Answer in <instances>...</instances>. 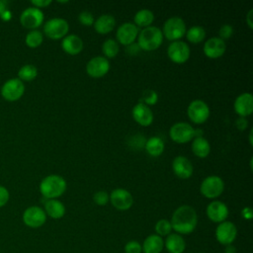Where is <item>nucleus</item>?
Instances as JSON below:
<instances>
[{
    "mask_svg": "<svg viewBox=\"0 0 253 253\" xmlns=\"http://www.w3.org/2000/svg\"><path fill=\"white\" fill-rule=\"evenodd\" d=\"M7 1L0 0V16L7 10Z\"/></svg>",
    "mask_w": 253,
    "mask_h": 253,
    "instance_id": "obj_48",
    "label": "nucleus"
},
{
    "mask_svg": "<svg viewBox=\"0 0 253 253\" xmlns=\"http://www.w3.org/2000/svg\"><path fill=\"white\" fill-rule=\"evenodd\" d=\"M131 116L134 122L142 126H148L152 124L154 116L151 109L145 104L138 102L131 110Z\"/></svg>",
    "mask_w": 253,
    "mask_h": 253,
    "instance_id": "obj_20",
    "label": "nucleus"
},
{
    "mask_svg": "<svg viewBox=\"0 0 253 253\" xmlns=\"http://www.w3.org/2000/svg\"><path fill=\"white\" fill-rule=\"evenodd\" d=\"M224 253H237V249L233 244L224 246Z\"/></svg>",
    "mask_w": 253,
    "mask_h": 253,
    "instance_id": "obj_46",
    "label": "nucleus"
},
{
    "mask_svg": "<svg viewBox=\"0 0 253 253\" xmlns=\"http://www.w3.org/2000/svg\"><path fill=\"white\" fill-rule=\"evenodd\" d=\"M241 216H242V218H244V219H246V220H250V219H252V217H253V211H252V209L250 208V207H245V208H243L242 210H241Z\"/></svg>",
    "mask_w": 253,
    "mask_h": 253,
    "instance_id": "obj_43",
    "label": "nucleus"
},
{
    "mask_svg": "<svg viewBox=\"0 0 253 253\" xmlns=\"http://www.w3.org/2000/svg\"><path fill=\"white\" fill-rule=\"evenodd\" d=\"M163 37H165L170 42L180 41L187 31L186 24L184 20L178 16H173L167 19L161 30Z\"/></svg>",
    "mask_w": 253,
    "mask_h": 253,
    "instance_id": "obj_4",
    "label": "nucleus"
},
{
    "mask_svg": "<svg viewBox=\"0 0 253 253\" xmlns=\"http://www.w3.org/2000/svg\"><path fill=\"white\" fill-rule=\"evenodd\" d=\"M125 253H142L141 243L137 240H129L124 246Z\"/></svg>",
    "mask_w": 253,
    "mask_h": 253,
    "instance_id": "obj_37",
    "label": "nucleus"
},
{
    "mask_svg": "<svg viewBox=\"0 0 253 253\" xmlns=\"http://www.w3.org/2000/svg\"><path fill=\"white\" fill-rule=\"evenodd\" d=\"M1 96L4 100L15 102L22 98L25 93V85L19 78H10L1 86Z\"/></svg>",
    "mask_w": 253,
    "mask_h": 253,
    "instance_id": "obj_8",
    "label": "nucleus"
},
{
    "mask_svg": "<svg viewBox=\"0 0 253 253\" xmlns=\"http://www.w3.org/2000/svg\"><path fill=\"white\" fill-rule=\"evenodd\" d=\"M43 42V35L39 30H31L25 37V43L31 48L39 47Z\"/></svg>",
    "mask_w": 253,
    "mask_h": 253,
    "instance_id": "obj_33",
    "label": "nucleus"
},
{
    "mask_svg": "<svg viewBox=\"0 0 253 253\" xmlns=\"http://www.w3.org/2000/svg\"><path fill=\"white\" fill-rule=\"evenodd\" d=\"M235 126H236L239 130H244V129H246V127L248 126V121L246 120V118L239 117V118L235 121Z\"/></svg>",
    "mask_w": 253,
    "mask_h": 253,
    "instance_id": "obj_42",
    "label": "nucleus"
},
{
    "mask_svg": "<svg viewBox=\"0 0 253 253\" xmlns=\"http://www.w3.org/2000/svg\"><path fill=\"white\" fill-rule=\"evenodd\" d=\"M110 70L109 60L102 55L92 57L86 64V72L92 78H101Z\"/></svg>",
    "mask_w": 253,
    "mask_h": 253,
    "instance_id": "obj_17",
    "label": "nucleus"
},
{
    "mask_svg": "<svg viewBox=\"0 0 253 253\" xmlns=\"http://www.w3.org/2000/svg\"><path fill=\"white\" fill-rule=\"evenodd\" d=\"M226 50V43L218 37H211L208 39L203 46L204 54L211 59L221 57Z\"/></svg>",
    "mask_w": 253,
    "mask_h": 253,
    "instance_id": "obj_18",
    "label": "nucleus"
},
{
    "mask_svg": "<svg viewBox=\"0 0 253 253\" xmlns=\"http://www.w3.org/2000/svg\"><path fill=\"white\" fill-rule=\"evenodd\" d=\"M206 213L211 221L218 224L224 220H227L229 210L226 204H224L223 202L213 200L207 206Z\"/></svg>",
    "mask_w": 253,
    "mask_h": 253,
    "instance_id": "obj_16",
    "label": "nucleus"
},
{
    "mask_svg": "<svg viewBox=\"0 0 253 253\" xmlns=\"http://www.w3.org/2000/svg\"><path fill=\"white\" fill-rule=\"evenodd\" d=\"M211 115L210 107L209 105L201 100L196 99L193 100L187 108V116L190 119V121L197 125H202L205 122L208 121L209 117Z\"/></svg>",
    "mask_w": 253,
    "mask_h": 253,
    "instance_id": "obj_6",
    "label": "nucleus"
},
{
    "mask_svg": "<svg viewBox=\"0 0 253 253\" xmlns=\"http://www.w3.org/2000/svg\"><path fill=\"white\" fill-rule=\"evenodd\" d=\"M139 33V29L130 22L123 23L119 26L116 32V41L118 43H121L123 45H129L134 42V41L137 39Z\"/></svg>",
    "mask_w": 253,
    "mask_h": 253,
    "instance_id": "obj_15",
    "label": "nucleus"
},
{
    "mask_svg": "<svg viewBox=\"0 0 253 253\" xmlns=\"http://www.w3.org/2000/svg\"><path fill=\"white\" fill-rule=\"evenodd\" d=\"M43 12L34 6L26 8L20 15L21 25L29 30H38V28L43 23Z\"/></svg>",
    "mask_w": 253,
    "mask_h": 253,
    "instance_id": "obj_11",
    "label": "nucleus"
},
{
    "mask_svg": "<svg viewBox=\"0 0 253 253\" xmlns=\"http://www.w3.org/2000/svg\"><path fill=\"white\" fill-rule=\"evenodd\" d=\"M139 50H140V48H139L138 44L135 43V42H133V43H131L129 45H126V51L129 55H135L136 53H138Z\"/></svg>",
    "mask_w": 253,
    "mask_h": 253,
    "instance_id": "obj_44",
    "label": "nucleus"
},
{
    "mask_svg": "<svg viewBox=\"0 0 253 253\" xmlns=\"http://www.w3.org/2000/svg\"><path fill=\"white\" fill-rule=\"evenodd\" d=\"M237 233L236 225L229 220H224L218 223L214 231L216 241L223 246L233 244L237 237Z\"/></svg>",
    "mask_w": 253,
    "mask_h": 253,
    "instance_id": "obj_10",
    "label": "nucleus"
},
{
    "mask_svg": "<svg viewBox=\"0 0 253 253\" xmlns=\"http://www.w3.org/2000/svg\"><path fill=\"white\" fill-rule=\"evenodd\" d=\"M170 138L176 143H187L195 137V128L186 122H178L169 129Z\"/></svg>",
    "mask_w": 253,
    "mask_h": 253,
    "instance_id": "obj_9",
    "label": "nucleus"
},
{
    "mask_svg": "<svg viewBox=\"0 0 253 253\" xmlns=\"http://www.w3.org/2000/svg\"><path fill=\"white\" fill-rule=\"evenodd\" d=\"M170 223L174 232L181 235L191 234L198 225V213L192 206L182 205L173 211Z\"/></svg>",
    "mask_w": 253,
    "mask_h": 253,
    "instance_id": "obj_1",
    "label": "nucleus"
},
{
    "mask_svg": "<svg viewBox=\"0 0 253 253\" xmlns=\"http://www.w3.org/2000/svg\"><path fill=\"white\" fill-rule=\"evenodd\" d=\"M1 19L2 20H4V21H8V20H10L11 19V17H12V14H11V12L7 9L1 16Z\"/></svg>",
    "mask_w": 253,
    "mask_h": 253,
    "instance_id": "obj_47",
    "label": "nucleus"
},
{
    "mask_svg": "<svg viewBox=\"0 0 253 253\" xmlns=\"http://www.w3.org/2000/svg\"><path fill=\"white\" fill-rule=\"evenodd\" d=\"M162 31L156 26H149L139 31L137 44L140 49L145 51L156 50L163 42Z\"/></svg>",
    "mask_w": 253,
    "mask_h": 253,
    "instance_id": "obj_3",
    "label": "nucleus"
},
{
    "mask_svg": "<svg viewBox=\"0 0 253 253\" xmlns=\"http://www.w3.org/2000/svg\"><path fill=\"white\" fill-rule=\"evenodd\" d=\"M186 38L192 43L202 42L206 38V30L201 26H193L186 31Z\"/></svg>",
    "mask_w": 253,
    "mask_h": 253,
    "instance_id": "obj_30",
    "label": "nucleus"
},
{
    "mask_svg": "<svg viewBox=\"0 0 253 253\" xmlns=\"http://www.w3.org/2000/svg\"><path fill=\"white\" fill-rule=\"evenodd\" d=\"M43 211L46 216L52 219H59L65 214V206L57 199L46 200L43 205Z\"/></svg>",
    "mask_w": 253,
    "mask_h": 253,
    "instance_id": "obj_24",
    "label": "nucleus"
},
{
    "mask_svg": "<svg viewBox=\"0 0 253 253\" xmlns=\"http://www.w3.org/2000/svg\"><path fill=\"white\" fill-rule=\"evenodd\" d=\"M93 201L98 206H106L110 202V196L106 191H98L93 195Z\"/></svg>",
    "mask_w": 253,
    "mask_h": 253,
    "instance_id": "obj_36",
    "label": "nucleus"
},
{
    "mask_svg": "<svg viewBox=\"0 0 253 253\" xmlns=\"http://www.w3.org/2000/svg\"><path fill=\"white\" fill-rule=\"evenodd\" d=\"M69 31V24L63 18H51L43 25V34L51 40L63 39Z\"/></svg>",
    "mask_w": 253,
    "mask_h": 253,
    "instance_id": "obj_7",
    "label": "nucleus"
},
{
    "mask_svg": "<svg viewBox=\"0 0 253 253\" xmlns=\"http://www.w3.org/2000/svg\"><path fill=\"white\" fill-rule=\"evenodd\" d=\"M23 222L30 228H39L46 221V214L42 208L39 206H31L27 208L22 215Z\"/></svg>",
    "mask_w": 253,
    "mask_h": 253,
    "instance_id": "obj_12",
    "label": "nucleus"
},
{
    "mask_svg": "<svg viewBox=\"0 0 253 253\" xmlns=\"http://www.w3.org/2000/svg\"><path fill=\"white\" fill-rule=\"evenodd\" d=\"M199 253H203V252H199Z\"/></svg>",
    "mask_w": 253,
    "mask_h": 253,
    "instance_id": "obj_50",
    "label": "nucleus"
},
{
    "mask_svg": "<svg viewBox=\"0 0 253 253\" xmlns=\"http://www.w3.org/2000/svg\"><path fill=\"white\" fill-rule=\"evenodd\" d=\"M191 50L187 42L183 41L171 42L167 47V55L170 60L177 64H183L190 58Z\"/></svg>",
    "mask_w": 253,
    "mask_h": 253,
    "instance_id": "obj_13",
    "label": "nucleus"
},
{
    "mask_svg": "<svg viewBox=\"0 0 253 253\" xmlns=\"http://www.w3.org/2000/svg\"><path fill=\"white\" fill-rule=\"evenodd\" d=\"M119 51H120V46L118 42L115 39H107L102 43V52L107 59L116 57Z\"/></svg>",
    "mask_w": 253,
    "mask_h": 253,
    "instance_id": "obj_31",
    "label": "nucleus"
},
{
    "mask_svg": "<svg viewBox=\"0 0 253 253\" xmlns=\"http://www.w3.org/2000/svg\"><path fill=\"white\" fill-rule=\"evenodd\" d=\"M172 170L177 177L188 179L193 175L194 168L189 158L183 155H178L172 161Z\"/></svg>",
    "mask_w": 253,
    "mask_h": 253,
    "instance_id": "obj_21",
    "label": "nucleus"
},
{
    "mask_svg": "<svg viewBox=\"0 0 253 253\" xmlns=\"http://www.w3.org/2000/svg\"><path fill=\"white\" fill-rule=\"evenodd\" d=\"M31 3L34 7L42 10V8H45L49 6L52 3V1L51 0H33L31 1Z\"/></svg>",
    "mask_w": 253,
    "mask_h": 253,
    "instance_id": "obj_41",
    "label": "nucleus"
},
{
    "mask_svg": "<svg viewBox=\"0 0 253 253\" xmlns=\"http://www.w3.org/2000/svg\"><path fill=\"white\" fill-rule=\"evenodd\" d=\"M93 26L98 34L106 35L114 30L116 26V19L111 14H103L95 20Z\"/></svg>",
    "mask_w": 253,
    "mask_h": 253,
    "instance_id": "obj_26",
    "label": "nucleus"
},
{
    "mask_svg": "<svg viewBox=\"0 0 253 253\" xmlns=\"http://www.w3.org/2000/svg\"><path fill=\"white\" fill-rule=\"evenodd\" d=\"M144 147L146 152L150 156L157 157L163 153L165 144H164V141L159 136H151L145 140Z\"/></svg>",
    "mask_w": 253,
    "mask_h": 253,
    "instance_id": "obj_28",
    "label": "nucleus"
},
{
    "mask_svg": "<svg viewBox=\"0 0 253 253\" xmlns=\"http://www.w3.org/2000/svg\"><path fill=\"white\" fill-rule=\"evenodd\" d=\"M191 147L193 153L199 158H206L211 152V144L204 136L193 138Z\"/></svg>",
    "mask_w": 253,
    "mask_h": 253,
    "instance_id": "obj_27",
    "label": "nucleus"
},
{
    "mask_svg": "<svg viewBox=\"0 0 253 253\" xmlns=\"http://www.w3.org/2000/svg\"><path fill=\"white\" fill-rule=\"evenodd\" d=\"M158 101V94L151 89H147L144 90L142 92V96H141V103L145 104L146 106H153L157 103Z\"/></svg>",
    "mask_w": 253,
    "mask_h": 253,
    "instance_id": "obj_35",
    "label": "nucleus"
},
{
    "mask_svg": "<svg viewBox=\"0 0 253 253\" xmlns=\"http://www.w3.org/2000/svg\"><path fill=\"white\" fill-rule=\"evenodd\" d=\"M66 188L65 179L57 174L47 175L40 183V192L45 200L59 198L64 194Z\"/></svg>",
    "mask_w": 253,
    "mask_h": 253,
    "instance_id": "obj_2",
    "label": "nucleus"
},
{
    "mask_svg": "<svg viewBox=\"0 0 253 253\" xmlns=\"http://www.w3.org/2000/svg\"><path fill=\"white\" fill-rule=\"evenodd\" d=\"M133 21H134L133 24L137 28L144 29L151 26V24L154 21V14L149 9H145V8L140 9L135 13L133 17Z\"/></svg>",
    "mask_w": 253,
    "mask_h": 253,
    "instance_id": "obj_29",
    "label": "nucleus"
},
{
    "mask_svg": "<svg viewBox=\"0 0 253 253\" xmlns=\"http://www.w3.org/2000/svg\"><path fill=\"white\" fill-rule=\"evenodd\" d=\"M38 76V68L33 64H25L18 71V77L22 82H30Z\"/></svg>",
    "mask_w": 253,
    "mask_h": 253,
    "instance_id": "obj_32",
    "label": "nucleus"
},
{
    "mask_svg": "<svg viewBox=\"0 0 253 253\" xmlns=\"http://www.w3.org/2000/svg\"><path fill=\"white\" fill-rule=\"evenodd\" d=\"M154 230H155V234L161 237H166L173 231L170 220L166 218H161L157 220L154 225Z\"/></svg>",
    "mask_w": 253,
    "mask_h": 253,
    "instance_id": "obj_34",
    "label": "nucleus"
},
{
    "mask_svg": "<svg viewBox=\"0 0 253 253\" xmlns=\"http://www.w3.org/2000/svg\"><path fill=\"white\" fill-rule=\"evenodd\" d=\"M109 196L112 206L118 211H127L133 205V197L126 189L116 188Z\"/></svg>",
    "mask_w": 253,
    "mask_h": 253,
    "instance_id": "obj_14",
    "label": "nucleus"
},
{
    "mask_svg": "<svg viewBox=\"0 0 253 253\" xmlns=\"http://www.w3.org/2000/svg\"><path fill=\"white\" fill-rule=\"evenodd\" d=\"M234 112L242 118L250 116L253 112V96L250 92L239 94L233 103Z\"/></svg>",
    "mask_w": 253,
    "mask_h": 253,
    "instance_id": "obj_19",
    "label": "nucleus"
},
{
    "mask_svg": "<svg viewBox=\"0 0 253 253\" xmlns=\"http://www.w3.org/2000/svg\"><path fill=\"white\" fill-rule=\"evenodd\" d=\"M78 20L79 22L83 25V26H93L94 22H95V19H94V16L91 12L89 11H82L79 15H78Z\"/></svg>",
    "mask_w": 253,
    "mask_h": 253,
    "instance_id": "obj_38",
    "label": "nucleus"
},
{
    "mask_svg": "<svg viewBox=\"0 0 253 253\" xmlns=\"http://www.w3.org/2000/svg\"><path fill=\"white\" fill-rule=\"evenodd\" d=\"M252 133H253V129L251 128V129H250V132H249V143H250V145H253V140H252Z\"/></svg>",
    "mask_w": 253,
    "mask_h": 253,
    "instance_id": "obj_49",
    "label": "nucleus"
},
{
    "mask_svg": "<svg viewBox=\"0 0 253 253\" xmlns=\"http://www.w3.org/2000/svg\"><path fill=\"white\" fill-rule=\"evenodd\" d=\"M84 43L82 39L74 34L66 35L61 41V48L70 55H76L83 49Z\"/></svg>",
    "mask_w": 253,
    "mask_h": 253,
    "instance_id": "obj_22",
    "label": "nucleus"
},
{
    "mask_svg": "<svg viewBox=\"0 0 253 253\" xmlns=\"http://www.w3.org/2000/svg\"><path fill=\"white\" fill-rule=\"evenodd\" d=\"M164 248L168 253H184L186 250V241L183 235L171 232L164 239Z\"/></svg>",
    "mask_w": 253,
    "mask_h": 253,
    "instance_id": "obj_23",
    "label": "nucleus"
},
{
    "mask_svg": "<svg viewBox=\"0 0 253 253\" xmlns=\"http://www.w3.org/2000/svg\"><path fill=\"white\" fill-rule=\"evenodd\" d=\"M143 253H161L164 249L163 237L152 233L145 237L141 244Z\"/></svg>",
    "mask_w": 253,
    "mask_h": 253,
    "instance_id": "obj_25",
    "label": "nucleus"
},
{
    "mask_svg": "<svg viewBox=\"0 0 253 253\" xmlns=\"http://www.w3.org/2000/svg\"><path fill=\"white\" fill-rule=\"evenodd\" d=\"M9 199H10V193L7 190V188L4 186H0V208H3L4 206H6Z\"/></svg>",
    "mask_w": 253,
    "mask_h": 253,
    "instance_id": "obj_40",
    "label": "nucleus"
},
{
    "mask_svg": "<svg viewBox=\"0 0 253 253\" xmlns=\"http://www.w3.org/2000/svg\"><path fill=\"white\" fill-rule=\"evenodd\" d=\"M224 191L223 180L216 175H210L206 177L200 186L201 194L210 200L218 198Z\"/></svg>",
    "mask_w": 253,
    "mask_h": 253,
    "instance_id": "obj_5",
    "label": "nucleus"
},
{
    "mask_svg": "<svg viewBox=\"0 0 253 253\" xmlns=\"http://www.w3.org/2000/svg\"><path fill=\"white\" fill-rule=\"evenodd\" d=\"M233 27L231 25L223 24L218 30V38L225 42V40L229 39L233 35Z\"/></svg>",
    "mask_w": 253,
    "mask_h": 253,
    "instance_id": "obj_39",
    "label": "nucleus"
},
{
    "mask_svg": "<svg viewBox=\"0 0 253 253\" xmlns=\"http://www.w3.org/2000/svg\"><path fill=\"white\" fill-rule=\"evenodd\" d=\"M252 14H253V10H249V12L247 13V16H246V23L248 25V27L250 29L253 28V21H252Z\"/></svg>",
    "mask_w": 253,
    "mask_h": 253,
    "instance_id": "obj_45",
    "label": "nucleus"
}]
</instances>
